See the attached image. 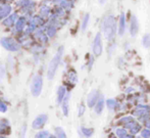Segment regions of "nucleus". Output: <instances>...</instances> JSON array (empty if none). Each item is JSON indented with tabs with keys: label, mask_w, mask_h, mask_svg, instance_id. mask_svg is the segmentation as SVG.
Listing matches in <instances>:
<instances>
[{
	"label": "nucleus",
	"mask_w": 150,
	"mask_h": 138,
	"mask_svg": "<svg viewBox=\"0 0 150 138\" xmlns=\"http://www.w3.org/2000/svg\"><path fill=\"white\" fill-rule=\"evenodd\" d=\"M101 28L104 33V36L108 41H112L115 39V36L117 34V21L115 18L110 14L107 16L103 18L102 24H101Z\"/></svg>",
	"instance_id": "nucleus-1"
},
{
	"label": "nucleus",
	"mask_w": 150,
	"mask_h": 138,
	"mask_svg": "<svg viewBox=\"0 0 150 138\" xmlns=\"http://www.w3.org/2000/svg\"><path fill=\"white\" fill-rule=\"evenodd\" d=\"M61 51H62V49H60V51L57 52V54L53 57V59H52L49 65V70H48V73H47L49 80H51L54 77V75H55V72L57 70V67L59 65V61L61 59Z\"/></svg>",
	"instance_id": "nucleus-2"
},
{
	"label": "nucleus",
	"mask_w": 150,
	"mask_h": 138,
	"mask_svg": "<svg viewBox=\"0 0 150 138\" xmlns=\"http://www.w3.org/2000/svg\"><path fill=\"white\" fill-rule=\"evenodd\" d=\"M93 52L96 56H99L102 53V39H101L100 33L95 36L94 42H93Z\"/></svg>",
	"instance_id": "nucleus-3"
},
{
	"label": "nucleus",
	"mask_w": 150,
	"mask_h": 138,
	"mask_svg": "<svg viewBox=\"0 0 150 138\" xmlns=\"http://www.w3.org/2000/svg\"><path fill=\"white\" fill-rule=\"evenodd\" d=\"M139 32V22L135 16H132L130 24V34L132 37H136V35Z\"/></svg>",
	"instance_id": "nucleus-4"
},
{
	"label": "nucleus",
	"mask_w": 150,
	"mask_h": 138,
	"mask_svg": "<svg viewBox=\"0 0 150 138\" xmlns=\"http://www.w3.org/2000/svg\"><path fill=\"white\" fill-rule=\"evenodd\" d=\"M98 99H99V93H98V91L93 90L92 92H91L90 94H89V96H88V105H89L90 107H95V105L97 103Z\"/></svg>",
	"instance_id": "nucleus-5"
},
{
	"label": "nucleus",
	"mask_w": 150,
	"mask_h": 138,
	"mask_svg": "<svg viewBox=\"0 0 150 138\" xmlns=\"http://www.w3.org/2000/svg\"><path fill=\"white\" fill-rule=\"evenodd\" d=\"M126 32V16L122 12L120 16V23H119V35L122 36Z\"/></svg>",
	"instance_id": "nucleus-6"
},
{
	"label": "nucleus",
	"mask_w": 150,
	"mask_h": 138,
	"mask_svg": "<svg viewBox=\"0 0 150 138\" xmlns=\"http://www.w3.org/2000/svg\"><path fill=\"white\" fill-rule=\"evenodd\" d=\"M103 107H104V99H103V96L99 97L98 101H97V103L95 105V112H96L97 115L101 114L103 110Z\"/></svg>",
	"instance_id": "nucleus-7"
},
{
	"label": "nucleus",
	"mask_w": 150,
	"mask_h": 138,
	"mask_svg": "<svg viewBox=\"0 0 150 138\" xmlns=\"http://www.w3.org/2000/svg\"><path fill=\"white\" fill-rule=\"evenodd\" d=\"M106 105L108 107L109 110H115L117 109V101L115 99L110 98V99H107L106 100Z\"/></svg>",
	"instance_id": "nucleus-8"
},
{
	"label": "nucleus",
	"mask_w": 150,
	"mask_h": 138,
	"mask_svg": "<svg viewBox=\"0 0 150 138\" xmlns=\"http://www.w3.org/2000/svg\"><path fill=\"white\" fill-rule=\"evenodd\" d=\"M142 44L145 48L150 47V34H145L142 38Z\"/></svg>",
	"instance_id": "nucleus-9"
},
{
	"label": "nucleus",
	"mask_w": 150,
	"mask_h": 138,
	"mask_svg": "<svg viewBox=\"0 0 150 138\" xmlns=\"http://www.w3.org/2000/svg\"><path fill=\"white\" fill-rule=\"evenodd\" d=\"M115 135L117 137H127L128 133H127V130L125 128H117L115 130Z\"/></svg>",
	"instance_id": "nucleus-10"
},
{
	"label": "nucleus",
	"mask_w": 150,
	"mask_h": 138,
	"mask_svg": "<svg viewBox=\"0 0 150 138\" xmlns=\"http://www.w3.org/2000/svg\"><path fill=\"white\" fill-rule=\"evenodd\" d=\"M89 18H90L89 14H86L85 18H84L83 24H82V30H83V31H85L86 28H87V26H88V24H89Z\"/></svg>",
	"instance_id": "nucleus-11"
},
{
	"label": "nucleus",
	"mask_w": 150,
	"mask_h": 138,
	"mask_svg": "<svg viewBox=\"0 0 150 138\" xmlns=\"http://www.w3.org/2000/svg\"><path fill=\"white\" fill-rule=\"evenodd\" d=\"M141 136L142 137H150V129H144V130L141 131Z\"/></svg>",
	"instance_id": "nucleus-12"
},
{
	"label": "nucleus",
	"mask_w": 150,
	"mask_h": 138,
	"mask_svg": "<svg viewBox=\"0 0 150 138\" xmlns=\"http://www.w3.org/2000/svg\"><path fill=\"white\" fill-rule=\"evenodd\" d=\"M99 2H100L101 4H103V3L105 2V0H99Z\"/></svg>",
	"instance_id": "nucleus-13"
}]
</instances>
